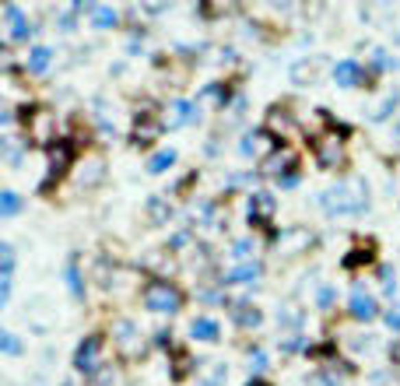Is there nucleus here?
<instances>
[{"instance_id": "nucleus-1", "label": "nucleus", "mask_w": 400, "mask_h": 386, "mask_svg": "<svg viewBox=\"0 0 400 386\" xmlns=\"http://www.w3.org/2000/svg\"><path fill=\"white\" fill-rule=\"evenodd\" d=\"M323 207L330 215L337 218H348V215H362L365 207H368V190L362 180H344V183H337L333 190L323 193Z\"/></svg>"}, {"instance_id": "nucleus-2", "label": "nucleus", "mask_w": 400, "mask_h": 386, "mask_svg": "<svg viewBox=\"0 0 400 386\" xmlns=\"http://www.w3.org/2000/svg\"><path fill=\"white\" fill-rule=\"evenodd\" d=\"M141 299H144V306H148L151 313H176V309L183 306V291H179L172 281L155 278V281H148V285H144Z\"/></svg>"}, {"instance_id": "nucleus-3", "label": "nucleus", "mask_w": 400, "mask_h": 386, "mask_svg": "<svg viewBox=\"0 0 400 386\" xmlns=\"http://www.w3.org/2000/svg\"><path fill=\"white\" fill-rule=\"evenodd\" d=\"M102 337L99 334H91V337H84L81 341V348H78V354H74V369L78 372H95L99 369V354H102Z\"/></svg>"}, {"instance_id": "nucleus-4", "label": "nucleus", "mask_w": 400, "mask_h": 386, "mask_svg": "<svg viewBox=\"0 0 400 386\" xmlns=\"http://www.w3.org/2000/svg\"><path fill=\"white\" fill-rule=\"evenodd\" d=\"M25 130H28V141H36V144L56 141V137H53V116H49L46 109L28 112V116H25Z\"/></svg>"}, {"instance_id": "nucleus-5", "label": "nucleus", "mask_w": 400, "mask_h": 386, "mask_svg": "<svg viewBox=\"0 0 400 386\" xmlns=\"http://www.w3.org/2000/svg\"><path fill=\"white\" fill-rule=\"evenodd\" d=\"M134 144L137 147H148V144H155L158 137H162V120H155L151 112H141L137 120H134Z\"/></svg>"}, {"instance_id": "nucleus-6", "label": "nucleus", "mask_w": 400, "mask_h": 386, "mask_svg": "<svg viewBox=\"0 0 400 386\" xmlns=\"http://www.w3.org/2000/svg\"><path fill=\"white\" fill-rule=\"evenodd\" d=\"M274 211H278V204H274L270 193H263V190L250 193V221L253 225H270L274 221Z\"/></svg>"}, {"instance_id": "nucleus-7", "label": "nucleus", "mask_w": 400, "mask_h": 386, "mask_svg": "<svg viewBox=\"0 0 400 386\" xmlns=\"http://www.w3.org/2000/svg\"><path fill=\"white\" fill-rule=\"evenodd\" d=\"M316 162L323 165V169H337L344 162V147H341V141L337 137H320L316 141Z\"/></svg>"}, {"instance_id": "nucleus-8", "label": "nucleus", "mask_w": 400, "mask_h": 386, "mask_svg": "<svg viewBox=\"0 0 400 386\" xmlns=\"http://www.w3.org/2000/svg\"><path fill=\"white\" fill-rule=\"evenodd\" d=\"M71 162H74V144H71V141H56V144L49 147V180L64 176Z\"/></svg>"}, {"instance_id": "nucleus-9", "label": "nucleus", "mask_w": 400, "mask_h": 386, "mask_svg": "<svg viewBox=\"0 0 400 386\" xmlns=\"http://www.w3.org/2000/svg\"><path fill=\"white\" fill-rule=\"evenodd\" d=\"M333 81L341 84V88H358V81H362L358 60H341V64L333 67Z\"/></svg>"}, {"instance_id": "nucleus-10", "label": "nucleus", "mask_w": 400, "mask_h": 386, "mask_svg": "<svg viewBox=\"0 0 400 386\" xmlns=\"http://www.w3.org/2000/svg\"><path fill=\"white\" fill-rule=\"evenodd\" d=\"M4 18L11 21V39H25L28 32H32V25H28V18H25V14H21L14 4H8V8H4Z\"/></svg>"}, {"instance_id": "nucleus-11", "label": "nucleus", "mask_w": 400, "mask_h": 386, "mask_svg": "<svg viewBox=\"0 0 400 386\" xmlns=\"http://www.w3.org/2000/svg\"><path fill=\"white\" fill-rule=\"evenodd\" d=\"M257 278H260V263H242V267H235V271L225 274V285H250Z\"/></svg>"}, {"instance_id": "nucleus-12", "label": "nucleus", "mask_w": 400, "mask_h": 386, "mask_svg": "<svg viewBox=\"0 0 400 386\" xmlns=\"http://www.w3.org/2000/svg\"><path fill=\"white\" fill-rule=\"evenodd\" d=\"M351 316H355V319H373V316H376V302L368 299V295L355 291V299H351Z\"/></svg>"}, {"instance_id": "nucleus-13", "label": "nucleus", "mask_w": 400, "mask_h": 386, "mask_svg": "<svg viewBox=\"0 0 400 386\" xmlns=\"http://www.w3.org/2000/svg\"><path fill=\"white\" fill-rule=\"evenodd\" d=\"M190 330H193V337H200V341H218V334H222V330H218V323L207 319V316H197Z\"/></svg>"}, {"instance_id": "nucleus-14", "label": "nucleus", "mask_w": 400, "mask_h": 386, "mask_svg": "<svg viewBox=\"0 0 400 386\" xmlns=\"http://www.w3.org/2000/svg\"><path fill=\"white\" fill-rule=\"evenodd\" d=\"M232 316H235L242 326H260V319H263V316L257 313V306H246V302H239V306L232 309Z\"/></svg>"}, {"instance_id": "nucleus-15", "label": "nucleus", "mask_w": 400, "mask_h": 386, "mask_svg": "<svg viewBox=\"0 0 400 386\" xmlns=\"http://www.w3.org/2000/svg\"><path fill=\"white\" fill-rule=\"evenodd\" d=\"M172 112H176V116L169 120V127H183V123H190V120H193V106H190V102H176Z\"/></svg>"}, {"instance_id": "nucleus-16", "label": "nucleus", "mask_w": 400, "mask_h": 386, "mask_svg": "<svg viewBox=\"0 0 400 386\" xmlns=\"http://www.w3.org/2000/svg\"><path fill=\"white\" fill-rule=\"evenodd\" d=\"M49 56H53V53H49V49H43V46H39V49H32V53H28V71H36V74H39V71H46V67H49Z\"/></svg>"}, {"instance_id": "nucleus-17", "label": "nucleus", "mask_w": 400, "mask_h": 386, "mask_svg": "<svg viewBox=\"0 0 400 386\" xmlns=\"http://www.w3.org/2000/svg\"><path fill=\"white\" fill-rule=\"evenodd\" d=\"M172 162H176V152H158L155 158L148 162V172H165Z\"/></svg>"}, {"instance_id": "nucleus-18", "label": "nucleus", "mask_w": 400, "mask_h": 386, "mask_svg": "<svg viewBox=\"0 0 400 386\" xmlns=\"http://www.w3.org/2000/svg\"><path fill=\"white\" fill-rule=\"evenodd\" d=\"M91 14H95V28H113L116 25V11L113 8H95Z\"/></svg>"}, {"instance_id": "nucleus-19", "label": "nucleus", "mask_w": 400, "mask_h": 386, "mask_svg": "<svg viewBox=\"0 0 400 386\" xmlns=\"http://www.w3.org/2000/svg\"><path fill=\"white\" fill-rule=\"evenodd\" d=\"M18 207H21V200H18V193H14V190H8V193H4V200H0V211H4V218H11V215H18Z\"/></svg>"}, {"instance_id": "nucleus-20", "label": "nucleus", "mask_w": 400, "mask_h": 386, "mask_svg": "<svg viewBox=\"0 0 400 386\" xmlns=\"http://www.w3.org/2000/svg\"><path fill=\"white\" fill-rule=\"evenodd\" d=\"M148 215L155 218V221H162V218L169 215V204H165L162 197H151V200H148Z\"/></svg>"}, {"instance_id": "nucleus-21", "label": "nucleus", "mask_w": 400, "mask_h": 386, "mask_svg": "<svg viewBox=\"0 0 400 386\" xmlns=\"http://www.w3.org/2000/svg\"><path fill=\"white\" fill-rule=\"evenodd\" d=\"M397 99H400L397 92H393V95H386V99H383V106H379V109L373 112V120H386V116H390V109L397 106Z\"/></svg>"}, {"instance_id": "nucleus-22", "label": "nucleus", "mask_w": 400, "mask_h": 386, "mask_svg": "<svg viewBox=\"0 0 400 386\" xmlns=\"http://www.w3.org/2000/svg\"><path fill=\"white\" fill-rule=\"evenodd\" d=\"M67 274H71V288H74V295H81V274H78V263L71 260V267H67Z\"/></svg>"}, {"instance_id": "nucleus-23", "label": "nucleus", "mask_w": 400, "mask_h": 386, "mask_svg": "<svg viewBox=\"0 0 400 386\" xmlns=\"http://www.w3.org/2000/svg\"><path fill=\"white\" fill-rule=\"evenodd\" d=\"M250 250H253V243H250V239H239V243L232 246V256H250Z\"/></svg>"}, {"instance_id": "nucleus-24", "label": "nucleus", "mask_w": 400, "mask_h": 386, "mask_svg": "<svg viewBox=\"0 0 400 386\" xmlns=\"http://www.w3.org/2000/svg\"><path fill=\"white\" fill-rule=\"evenodd\" d=\"M4 351H8V354H14V351H18V341H14V334H4Z\"/></svg>"}, {"instance_id": "nucleus-25", "label": "nucleus", "mask_w": 400, "mask_h": 386, "mask_svg": "<svg viewBox=\"0 0 400 386\" xmlns=\"http://www.w3.org/2000/svg\"><path fill=\"white\" fill-rule=\"evenodd\" d=\"M390 326H400V313H390Z\"/></svg>"}, {"instance_id": "nucleus-26", "label": "nucleus", "mask_w": 400, "mask_h": 386, "mask_svg": "<svg viewBox=\"0 0 400 386\" xmlns=\"http://www.w3.org/2000/svg\"><path fill=\"white\" fill-rule=\"evenodd\" d=\"M250 386H267V383H253V379H250Z\"/></svg>"}, {"instance_id": "nucleus-27", "label": "nucleus", "mask_w": 400, "mask_h": 386, "mask_svg": "<svg viewBox=\"0 0 400 386\" xmlns=\"http://www.w3.org/2000/svg\"><path fill=\"white\" fill-rule=\"evenodd\" d=\"M397 137H400V120H397Z\"/></svg>"}]
</instances>
